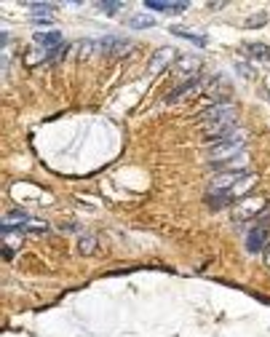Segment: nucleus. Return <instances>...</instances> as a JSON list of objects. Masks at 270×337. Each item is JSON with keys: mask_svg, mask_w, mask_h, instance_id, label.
I'll return each mask as SVG.
<instances>
[{"mask_svg": "<svg viewBox=\"0 0 270 337\" xmlns=\"http://www.w3.org/2000/svg\"><path fill=\"white\" fill-rule=\"evenodd\" d=\"M244 51L251 54V59H259V62L267 59V54H270V49H267L265 43H246V46H244Z\"/></svg>", "mask_w": 270, "mask_h": 337, "instance_id": "14", "label": "nucleus"}, {"mask_svg": "<svg viewBox=\"0 0 270 337\" xmlns=\"http://www.w3.org/2000/svg\"><path fill=\"white\" fill-rule=\"evenodd\" d=\"M201 120L206 126H211V123H225V120H236V105L233 102H217L214 107H209V110H203L201 112Z\"/></svg>", "mask_w": 270, "mask_h": 337, "instance_id": "2", "label": "nucleus"}, {"mask_svg": "<svg viewBox=\"0 0 270 337\" xmlns=\"http://www.w3.org/2000/svg\"><path fill=\"white\" fill-rule=\"evenodd\" d=\"M198 86H201V78H198V75H193V78H188V80L182 83V86H176L174 91L166 94V102H176V99H182L185 94H190L193 89H198Z\"/></svg>", "mask_w": 270, "mask_h": 337, "instance_id": "11", "label": "nucleus"}, {"mask_svg": "<svg viewBox=\"0 0 270 337\" xmlns=\"http://www.w3.org/2000/svg\"><path fill=\"white\" fill-rule=\"evenodd\" d=\"M145 8H150V11H185L188 3H163V0H145Z\"/></svg>", "mask_w": 270, "mask_h": 337, "instance_id": "12", "label": "nucleus"}, {"mask_svg": "<svg viewBox=\"0 0 270 337\" xmlns=\"http://www.w3.org/2000/svg\"><path fill=\"white\" fill-rule=\"evenodd\" d=\"M126 24L134 27V30H147V27H155V16H150V14H137V16H128Z\"/></svg>", "mask_w": 270, "mask_h": 337, "instance_id": "13", "label": "nucleus"}, {"mask_svg": "<svg viewBox=\"0 0 270 337\" xmlns=\"http://www.w3.org/2000/svg\"><path fill=\"white\" fill-rule=\"evenodd\" d=\"M265 22H267V14L262 11V14H257V16L246 19V27H257V24H265Z\"/></svg>", "mask_w": 270, "mask_h": 337, "instance_id": "19", "label": "nucleus"}, {"mask_svg": "<svg viewBox=\"0 0 270 337\" xmlns=\"http://www.w3.org/2000/svg\"><path fill=\"white\" fill-rule=\"evenodd\" d=\"M35 43L43 46V49H49V51H57L59 46H64V43H62V32H57V30H43V32H35Z\"/></svg>", "mask_w": 270, "mask_h": 337, "instance_id": "9", "label": "nucleus"}, {"mask_svg": "<svg viewBox=\"0 0 270 337\" xmlns=\"http://www.w3.org/2000/svg\"><path fill=\"white\" fill-rule=\"evenodd\" d=\"M78 249L83 251V255H91V251L97 249V238H94V236H86V238H80Z\"/></svg>", "mask_w": 270, "mask_h": 337, "instance_id": "17", "label": "nucleus"}, {"mask_svg": "<svg viewBox=\"0 0 270 337\" xmlns=\"http://www.w3.org/2000/svg\"><path fill=\"white\" fill-rule=\"evenodd\" d=\"M198 67H201V59H198V56H188V54H179V56H176V70L185 72V78H193V75H198Z\"/></svg>", "mask_w": 270, "mask_h": 337, "instance_id": "10", "label": "nucleus"}, {"mask_svg": "<svg viewBox=\"0 0 270 337\" xmlns=\"http://www.w3.org/2000/svg\"><path fill=\"white\" fill-rule=\"evenodd\" d=\"M267 233H270L267 225H259V228L249 230V236H246V249H249V251H262V249L267 246Z\"/></svg>", "mask_w": 270, "mask_h": 337, "instance_id": "6", "label": "nucleus"}, {"mask_svg": "<svg viewBox=\"0 0 270 337\" xmlns=\"http://www.w3.org/2000/svg\"><path fill=\"white\" fill-rule=\"evenodd\" d=\"M265 265H270V243L265 246Z\"/></svg>", "mask_w": 270, "mask_h": 337, "instance_id": "21", "label": "nucleus"}, {"mask_svg": "<svg viewBox=\"0 0 270 337\" xmlns=\"http://www.w3.org/2000/svg\"><path fill=\"white\" fill-rule=\"evenodd\" d=\"M27 11H32V16L40 22V19H46L54 11V3H27Z\"/></svg>", "mask_w": 270, "mask_h": 337, "instance_id": "15", "label": "nucleus"}, {"mask_svg": "<svg viewBox=\"0 0 270 337\" xmlns=\"http://www.w3.org/2000/svg\"><path fill=\"white\" fill-rule=\"evenodd\" d=\"M233 131H238L236 129V120H225V123H211V126H206V129H203V137L211 139V142H217V139L230 137Z\"/></svg>", "mask_w": 270, "mask_h": 337, "instance_id": "7", "label": "nucleus"}, {"mask_svg": "<svg viewBox=\"0 0 270 337\" xmlns=\"http://www.w3.org/2000/svg\"><path fill=\"white\" fill-rule=\"evenodd\" d=\"M8 40H11V37H8V32L3 30V32H0V46H3V49H6V46H8Z\"/></svg>", "mask_w": 270, "mask_h": 337, "instance_id": "20", "label": "nucleus"}, {"mask_svg": "<svg viewBox=\"0 0 270 337\" xmlns=\"http://www.w3.org/2000/svg\"><path fill=\"white\" fill-rule=\"evenodd\" d=\"M128 49H131V43H128V40H118V37H102V40H99V54H107V56H120Z\"/></svg>", "mask_w": 270, "mask_h": 337, "instance_id": "8", "label": "nucleus"}, {"mask_svg": "<svg viewBox=\"0 0 270 337\" xmlns=\"http://www.w3.org/2000/svg\"><path fill=\"white\" fill-rule=\"evenodd\" d=\"M171 35H179L185 37V40H193L195 46H206V35H195V32H188V30H182V27H171Z\"/></svg>", "mask_w": 270, "mask_h": 337, "instance_id": "16", "label": "nucleus"}, {"mask_svg": "<svg viewBox=\"0 0 270 337\" xmlns=\"http://www.w3.org/2000/svg\"><path fill=\"white\" fill-rule=\"evenodd\" d=\"M120 6H123V3H120V0H113V3H110V0H105V3H99V8H102V11H107V14H113V11H120Z\"/></svg>", "mask_w": 270, "mask_h": 337, "instance_id": "18", "label": "nucleus"}, {"mask_svg": "<svg viewBox=\"0 0 270 337\" xmlns=\"http://www.w3.org/2000/svg\"><path fill=\"white\" fill-rule=\"evenodd\" d=\"M244 147H246V134H244V131H233L230 137L211 142V147H209V161H211V166L233 161V158L241 155V150H244Z\"/></svg>", "mask_w": 270, "mask_h": 337, "instance_id": "1", "label": "nucleus"}, {"mask_svg": "<svg viewBox=\"0 0 270 337\" xmlns=\"http://www.w3.org/2000/svg\"><path fill=\"white\" fill-rule=\"evenodd\" d=\"M246 174H249V172H219V174L211 180V193H228L230 187H236Z\"/></svg>", "mask_w": 270, "mask_h": 337, "instance_id": "4", "label": "nucleus"}, {"mask_svg": "<svg viewBox=\"0 0 270 337\" xmlns=\"http://www.w3.org/2000/svg\"><path fill=\"white\" fill-rule=\"evenodd\" d=\"M176 56H179V54H176L171 46H163V49H158V51L150 56V62H147V72H150V75L161 72L166 64H171V62L176 59Z\"/></svg>", "mask_w": 270, "mask_h": 337, "instance_id": "5", "label": "nucleus"}, {"mask_svg": "<svg viewBox=\"0 0 270 337\" xmlns=\"http://www.w3.org/2000/svg\"><path fill=\"white\" fill-rule=\"evenodd\" d=\"M262 209H265V198H244L236 209H233V220L236 222H249L251 217L262 214Z\"/></svg>", "mask_w": 270, "mask_h": 337, "instance_id": "3", "label": "nucleus"}]
</instances>
